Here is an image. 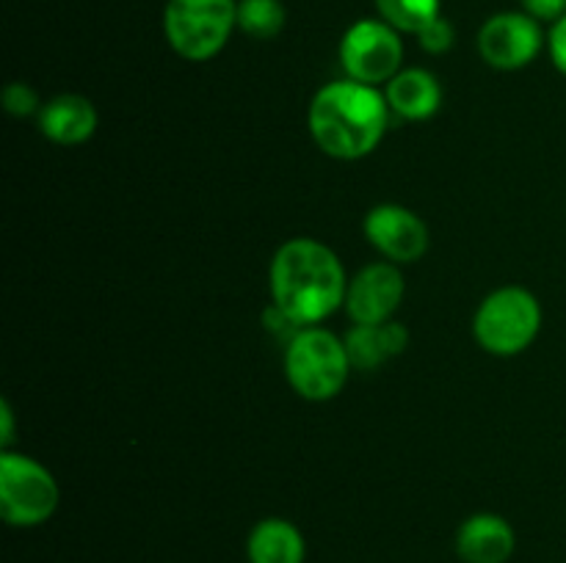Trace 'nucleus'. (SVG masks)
I'll return each instance as SVG.
<instances>
[{
	"label": "nucleus",
	"mask_w": 566,
	"mask_h": 563,
	"mask_svg": "<svg viewBox=\"0 0 566 563\" xmlns=\"http://www.w3.org/2000/svg\"><path fill=\"white\" fill-rule=\"evenodd\" d=\"M271 304L302 329L318 326L346 304L348 276L340 257L315 237H291L269 268Z\"/></svg>",
	"instance_id": "obj_1"
},
{
	"label": "nucleus",
	"mask_w": 566,
	"mask_h": 563,
	"mask_svg": "<svg viewBox=\"0 0 566 563\" xmlns=\"http://www.w3.org/2000/svg\"><path fill=\"white\" fill-rule=\"evenodd\" d=\"M97 130V110L81 94H59L39 110V132L59 147H77Z\"/></svg>",
	"instance_id": "obj_12"
},
{
	"label": "nucleus",
	"mask_w": 566,
	"mask_h": 563,
	"mask_svg": "<svg viewBox=\"0 0 566 563\" xmlns=\"http://www.w3.org/2000/svg\"><path fill=\"white\" fill-rule=\"evenodd\" d=\"M11 442H14V412H11V403L0 401V450H9Z\"/></svg>",
	"instance_id": "obj_22"
},
{
	"label": "nucleus",
	"mask_w": 566,
	"mask_h": 563,
	"mask_svg": "<svg viewBox=\"0 0 566 563\" xmlns=\"http://www.w3.org/2000/svg\"><path fill=\"white\" fill-rule=\"evenodd\" d=\"M525 14L539 22H558L566 14V0H520Z\"/></svg>",
	"instance_id": "obj_20"
},
{
	"label": "nucleus",
	"mask_w": 566,
	"mask_h": 563,
	"mask_svg": "<svg viewBox=\"0 0 566 563\" xmlns=\"http://www.w3.org/2000/svg\"><path fill=\"white\" fill-rule=\"evenodd\" d=\"M514 546L512 522L497 513H473L457 530V555L464 563H506Z\"/></svg>",
	"instance_id": "obj_11"
},
{
	"label": "nucleus",
	"mask_w": 566,
	"mask_h": 563,
	"mask_svg": "<svg viewBox=\"0 0 566 563\" xmlns=\"http://www.w3.org/2000/svg\"><path fill=\"white\" fill-rule=\"evenodd\" d=\"M542 329L539 298L520 285L497 287L479 304L473 337L492 357H517L528 351Z\"/></svg>",
	"instance_id": "obj_4"
},
{
	"label": "nucleus",
	"mask_w": 566,
	"mask_h": 563,
	"mask_svg": "<svg viewBox=\"0 0 566 563\" xmlns=\"http://www.w3.org/2000/svg\"><path fill=\"white\" fill-rule=\"evenodd\" d=\"M365 237L387 263L407 265L429 252V226L403 204H376L363 221Z\"/></svg>",
	"instance_id": "obj_9"
},
{
	"label": "nucleus",
	"mask_w": 566,
	"mask_h": 563,
	"mask_svg": "<svg viewBox=\"0 0 566 563\" xmlns=\"http://www.w3.org/2000/svg\"><path fill=\"white\" fill-rule=\"evenodd\" d=\"M340 64L346 77L368 86L390 83L401 72L403 42L401 31L379 20H357L340 39Z\"/></svg>",
	"instance_id": "obj_7"
},
{
	"label": "nucleus",
	"mask_w": 566,
	"mask_h": 563,
	"mask_svg": "<svg viewBox=\"0 0 566 563\" xmlns=\"http://www.w3.org/2000/svg\"><path fill=\"white\" fill-rule=\"evenodd\" d=\"M287 22L282 0H238V28L252 39L280 36Z\"/></svg>",
	"instance_id": "obj_16"
},
{
	"label": "nucleus",
	"mask_w": 566,
	"mask_h": 563,
	"mask_svg": "<svg viewBox=\"0 0 566 563\" xmlns=\"http://www.w3.org/2000/svg\"><path fill=\"white\" fill-rule=\"evenodd\" d=\"M249 563H304L307 541L302 530L282 517L260 519L247 539Z\"/></svg>",
	"instance_id": "obj_15"
},
{
	"label": "nucleus",
	"mask_w": 566,
	"mask_h": 563,
	"mask_svg": "<svg viewBox=\"0 0 566 563\" xmlns=\"http://www.w3.org/2000/svg\"><path fill=\"white\" fill-rule=\"evenodd\" d=\"M238 28V0H169L164 33L169 47L186 61H210Z\"/></svg>",
	"instance_id": "obj_5"
},
{
	"label": "nucleus",
	"mask_w": 566,
	"mask_h": 563,
	"mask_svg": "<svg viewBox=\"0 0 566 563\" xmlns=\"http://www.w3.org/2000/svg\"><path fill=\"white\" fill-rule=\"evenodd\" d=\"M390 116L385 92L343 77L315 92L307 110V127L324 155L337 160H363L376 152Z\"/></svg>",
	"instance_id": "obj_2"
},
{
	"label": "nucleus",
	"mask_w": 566,
	"mask_h": 563,
	"mask_svg": "<svg viewBox=\"0 0 566 563\" xmlns=\"http://www.w3.org/2000/svg\"><path fill=\"white\" fill-rule=\"evenodd\" d=\"M547 50H551L556 70L566 75V14L558 22H553L551 33H547Z\"/></svg>",
	"instance_id": "obj_21"
},
{
	"label": "nucleus",
	"mask_w": 566,
	"mask_h": 563,
	"mask_svg": "<svg viewBox=\"0 0 566 563\" xmlns=\"http://www.w3.org/2000/svg\"><path fill=\"white\" fill-rule=\"evenodd\" d=\"M392 116L403 121H426L440 110L442 86L429 70H401L385 88Z\"/></svg>",
	"instance_id": "obj_13"
},
{
	"label": "nucleus",
	"mask_w": 566,
	"mask_h": 563,
	"mask_svg": "<svg viewBox=\"0 0 566 563\" xmlns=\"http://www.w3.org/2000/svg\"><path fill=\"white\" fill-rule=\"evenodd\" d=\"M418 42L420 47L426 50V53L431 55H440V53H448V50L453 47V42H457V31H453V22L448 20V17H434V20L429 22V25L423 28V31L418 33Z\"/></svg>",
	"instance_id": "obj_18"
},
{
	"label": "nucleus",
	"mask_w": 566,
	"mask_h": 563,
	"mask_svg": "<svg viewBox=\"0 0 566 563\" xmlns=\"http://www.w3.org/2000/svg\"><path fill=\"white\" fill-rule=\"evenodd\" d=\"M403 274L396 263H370L348 279L346 312L354 323L376 326L392 320L403 301Z\"/></svg>",
	"instance_id": "obj_10"
},
{
	"label": "nucleus",
	"mask_w": 566,
	"mask_h": 563,
	"mask_svg": "<svg viewBox=\"0 0 566 563\" xmlns=\"http://www.w3.org/2000/svg\"><path fill=\"white\" fill-rule=\"evenodd\" d=\"M481 59L501 72H514L528 66L545 47V33L539 20L525 11H501L481 25L479 39Z\"/></svg>",
	"instance_id": "obj_8"
},
{
	"label": "nucleus",
	"mask_w": 566,
	"mask_h": 563,
	"mask_svg": "<svg viewBox=\"0 0 566 563\" xmlns=\"http://www.w3.org/2000/svg\"><path fill=\"white\" fill-rule=\"evenodd\" d=\"M61 500L53 472L25 453L0 450V517L11 528L48 522Z\"/></svg>",
	"instance_id": "obj_6"
},
{
	"label": "nucleus",
	"mask_w": 566,
	"mask_h": 563,
	"mask_svg": "<svg viewBox=\"0 0 566 563\" xmlns=\"http://www.w3.org/2000/svg\"><path fill=\"white\" fill-rule=\"evenodd\" d=\"M3 108L9 110L11 116H39L42 110V103H39L36 88L28 86V83H9L3 88Z\"/></svg>",
	"instance_id": "obj_19"
},
{
	"label": "nucleus",
	"mask_w": 566,
	"mask_h": 563,
	"mask_svg": "<svg viewBox=\"0 0 566 563\" xmlns=\"http://www.w3.org/2000/svg\"><path fill=\"white\" fill-rule=\"evenodd\" d=\"M442 0H376V11L396 31L418 36L434 17H440Z\"/></svg>",
	"instance_id": "obj_17"
},
{
	"label": "nucleus",
	"mask_w": 566,
	"mask_h": 563,
	"mask_svg": "<svg viewBox=\"0 0 566 563\" xmlns=\"http://www.w3.org/2000/svg\"><path fill=\"white\" fill-rule=\"evenodd\" d=\"M343 342H346V351L354 370H365L368 373V370L381 368L392 357L407 351L409 331L398 320H387V323L376 326L354 323V329H348Z\"/></svg>",
	"instance_id": "obj_14"
},
{
	"label": "nucleus",
	"mask_w": 566,
	"mask_h": 563,
	"mask_svg": "<svg viewBox=\"0 0 566 563\" xmlns=\"http://www.w3.org/2000/svg\"><path fill=\"white\" fill-rule=\"evenodd\" d=\"M352 370L346 342L321 326H307L285 346L287 384L310 403H324L340 395Z\"/></svg>",
	"instance_id": "obj_3"
}]
</instances>
